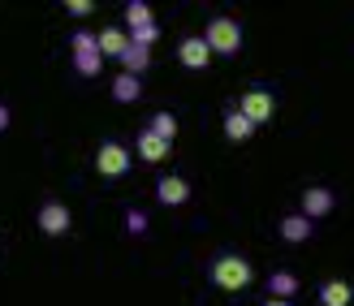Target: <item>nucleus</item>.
<instances>
[{
	"mask_svg": "<svg viewBox=\"0 0 354 306\" xmlns=\"http://www.w3.org/2000/svg\"><path fill=\"white\" fill-rule=\"evenodd\" d=\"M207 276H212L216 289L242 294V289H251L255 267H251V259H246V255H216V259H212V267H207Z\"/></svg>",
	"mask_w": 354,
	"mask_h": 306,
	"instance_id": "nucleus-1",
	"label": "nucleus"
},
{
	"mask_svg": "<svg viewBox=\"0 0 354 306\" xmlns=\"http://www.w3.org/2000/svg\"><path fill=\"white\" fill-rule=\"evenodd\" d=\"M203 44H207L212 57H238V52H242V26L234 22V17L216 13L207 22V30H203Z\"/></svg>",
	"mask_w": 354,
	"mask_h": 306,
	"instance_id": "nucleus-2",
	"label": "nucleus"
},
{
	"mask_svg": "<svg viewBox=\"0 0 354 306\" xmlns=\"http://www.w3.org/2000/svg\"><path fill=\"white\" fill-rule=\"evenodd\" d=\"M69 52H74V69H78L82 78H100L104 57H100L91 30H74V35H69Z\"/></svg>",
	"mask_w": 354,
	"mask_h": 306,
	"instance_id": "nucleus-3",
	"label": "nucleus"
},
{
	"mask_svg": "<svg viewBox=\"0 0 354 306\" xmlns=\"http://www.w3.org/2000/svg\"><path fill=\"white\" fill-rule=\"evenodd\" d=\"M234 108H238V113L255 125V130H259V125H268V121L277 117V99H272V91H259V86L242 91V99H238Z\"/></svg>",
	"mask_w": 354,
	"mask_h": 306,
	"instance_id": "nucleus-4",
	"label": "nucleus"
},
{
	"mask_svg": "<svg viewBox=\"0 0 354 306\" xmlns=\"http://www.w3.org/2000/svg\"><path fill=\"white\" fill-rule=\"evenodd\" d=\"M95 173L109 177V182L126 177V173H130V151L121 147V142H100V151H95Z\"/></svg>",
	"mask_w": 354,
	"mask_h": 306,
	"instance_id": "nucleus-5",
	"label": "nucleus"
},
{
	"mask_svg": "<svg viewBox=\"0 0 354 306\" xmlns=\"http://www.w3.org/2000/svg\"><path fill=\"white\" fill-rule=\"evenodd\" d=\"M35 224H39V233H48V238H65L69 229H74V216H69V207L65 203H44L39 207V216H35Z\"/></svg>",
	"mask_w": 354,
	"mask_h": 306,
	"instance_id": "nucleus-6",
	"label": "nucleus"
},
{
	"mask_svg": "<svg viewBox=\"0 0 354 306\" xmlns=\"http://www.w3.org/2000/svg\"><path fill=\"white\" fill-rule=\"evenodd\" d=\"M337 207V194H333L328 186H307L303 190V216L315 224V220H324V216Z\"/></svg>",
	"mask_w": 354,
	"mask_h": 306,
	"instance_id": "nucleus-7",
	"label": "nucleus"
},
{
	"mask_svg": "<svg viewBox=\"0 0 354 306\" xmlns=\"http://www.w3.org/2000/svg\"><path fill=\"white\" fill-rule=\"evenodd\" d=\"M177 61H182L186 69H207L212 65V52L203 44V35H186V39L177 44Z\"/></svg>",
	"mask_w": 354,
	"mask_h": 306,
	"instance_id": "nucleus-8",
	"label": "nucleus"
},
{
	"mask_svg": "<svg viewBox=\"0 0 354 306\" xmlns=\"http://www.w3.org/2000/svg\"><path fill=\"white\" fill-rule=\"evenodd\" d=\"M156 199H160L165 207H182L190 199V182H186V177H177V173H169V177L156 182Z\"/></svg>",
	"mask_w": 354,
	"mask_h": 306,
	"instance_id": "nucleus-9",
	"label": "nucleus"
},
{
	"mask_svg": "<svg viewBox=\"0 0 354 306\" xmlns=\"http://www.w3.org/2000/svg\"><path fill=\"white\" fill-rule=\"evenodd\" d=\"M277 233H281V242H290V246H298V242H307L311 233H315V224L307 220L303 211H290V216H281V224H277Z\"/></svg>",
	"mask_w": 354,
	"mask_h": 306,
	"instance_id": "nucleus-10",
	"label": "nucleus"
},
{
	"mask_svg": "<svg viewBox=\"0 0 354 306\" xmlns=\"http://www.w3.org/2000/svg\"><path fill=\"white\" fill-rule=\"evenodd\" d=\"M263 285H268V298H277V302H294V294L303 289L290 267H277V272H268V280H263Z\"/></svg>",
	"mask_w": 354,
	"mask_h": 306,
	"instance_id": "nucleus-11",
	"label": "nucleus"
},
{
	"mask_svg": "<svg viewBox=\"0 0 354 306\" xmlns=\"http://www.w3.org/2000/svg\"><path fill=\"white\" fill-rule=\"evenodd\" d=\"M95 48H100V57H117V61H121V52L130 48V35L121 30V26H104V30L95 35Z\"/></svg>",
	"mask_w": 354,
	"mask_h": 306,
	"instance_id": "nucleus-12",
	"label": "nucleus"
},
{
	"mask_svg": "<svg viewBox=\"0 0 354 306\" xmlns=\"http://www.w3.org/2000/svg\"><path fill=\"white\" fill-rule=\"evenodd\" d=\"M169 147H173V142H165V138H156L151 130H143V134H138V142H134V151H138V160H147V164H160V160H169Z\"/></svg>",
	"mask_w": 354,
	"mask_h": 306,
	"instance_id": "nucleus-13",
	"label": "nucleus"
},
{
	"mask_svg": "<svg viewBox=\"0 0 354 306\" xmlns=\"http://www.w3.org/2000/svg\"><path fill=\"white\" fill-rule=\"evenodd\" d=\"M354 302V289H350V280H324L320 285V306H350Z\"/></svg>",
	"mask_w": 354,
	"mask_h": 306,
	"instance_id": "nucleus-14",
	"label": "nucleus"
},
{
	"mask_svg": "<svg viewBox=\"0 0 354 306\" xmlns=\"http://www.w3.org/2000/svg\"><path fill=\"white\" fill-rule=\"evenodd\" d=\"M113 99H117V104H134V99H143V78H134V74H117V78H113Z\"/></svg>",
	"mask_w": 354,
	"mask_h": 306,
	"instance_id": "nucleus-15",
	"label": "nucleus"
},
{
	"mask_svg": "<svg viewBox=\"0 0 354 306\" xmlns=\"http://www.w3.org/2000/svg\"><path fill=\"white\" fill-rule=\"evenodd\" d=\"M251 134H255V125L246 121L238 108H229V113H225V138H229V142H246Z\"/></svg>",
	"mask_w": 354,
	"mask_h": 306,
	"instance_id": "nucleus-16",
	"label": "nucleus"
},
{
	"mask_svg": "<svg viewBox=\"0 0 354 306\" xmlns=\"http://www.w3.org/2000/svg\"><path fill=\"white\" fill-rule=\"evenodd\" d=\"M151 65V52L147 48H126V52H121V74H134V78H143V69Z\"/></svg>",
	"mask_w": 354,
	"mask_h": 306,
	"instance_id": "nucleus-17",
	"label": "nucleus"
},
{
	"mask_svg": "<svg viewBox=\"0 0 354 306\" xmlns=\"http://www.w3.org/2000/svg\"><path fill=\"white\" fill-rule=\"evenodd\" d=\"M147 22H156L151 5H147V0H130V5H126V26L138 30V26H147Z\"/></svg>",
	"mask_w": 354,
	"mask_h": 306,
	"instance_id": "nucleus-18",
	"label": "nucleus"
},
{
	"mask_svg": "<svg viewBox=\"0 0 354 306\" xmlns=\"http://www.w3.org/2000/svg\"><path fill=\"white\" fill-rule=\"evenodd\" d=\"M126 35H130V44H134V48H147V52H151L156 44H160V22H147V26L126 30Z\"/></svg>",
	"mask_w": 354,
	"mask_h": 306,
	"instance_id": "nucleus-19",
	"label": "nucleus"
},
{
	"mask_svg": "<svg viewBox=\"0 0 354 306\" xmlns=\"http://www.w3.org/2000/svg\"><path fill=\"white\" fill-rule=\"evenodd\" d=\"M147 130H151L156 138H165V142H173V138H177V117H173V113H156V117H151V125H147Z\"/></svg>",
	"mask_w": 354,
	"mask_h": 306,
	"instance_id": "nucleus-20",
	"label": "nucleus"
},
{
	"mask_svg": "<svg viewBox=\"0 0 354 306\" xmlns=\"http://www.w3.org/2000/svg\"><path fill=\"white\" fill-rule=\"evenodd\" d=\"M126 233H130V238H143V233H147V211L130 207L126 211Z\"/></svg>",
	"mask_w": 354,
	"mask_h": 306,
	"instance_id": "nucleus-21",
	"label": "nucleus"
},
{
	"mask_svg": "<svg viewBox=\"0 0 354 306\" xmlns=\"http://www.w3.org/2000/svg\"><path fill=\"white\" fill-rule=\"evenodd\" d=\"M65 13L69 17H86L91 13V0H65Z\"/></svg>",
	"mask_w": 354,
	"mask_h": 306,
	"instance_id": "nucleus-22",
	"label": "nucleus"
},
{
	"mask_svg": "<svg viewBox=\"0 0 354 306\" xmlns=\"http://www.w3.org/2000/svg\"><path fill=\"white\" fill-rule=\"evenodd\" d=\"M9 125H13V113H9V104H0V134H5Z\"/></svg>",
	"mask_w": 354,
	"mask_h": 306,
	"instance_id": "nucleus-23",
	"label": "nucleus"
},
{
	"mask_svg": "<svg viewBox=\"0 0 354 306\" xmlns=\"http://www.w3.org/2000/svg\"><path fill=\"white\" fill-rule=\"evenodd\" d=\"M263 306H294V302H277V298H268V302H263Z\"/></svg>",
	"mask_w": 354,
	"mask_h": 306,
	"instance_id": "nucleus-24",
	"label": "nucleus"
}]
</instances>
